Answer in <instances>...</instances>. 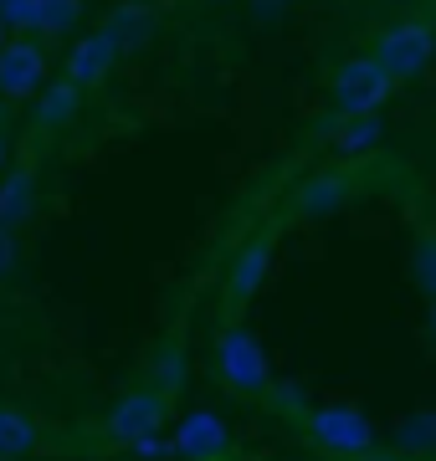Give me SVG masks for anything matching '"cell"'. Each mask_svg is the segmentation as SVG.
Here are the masks:
<instances>
[{
    "label": "cell",
    "instance_id": "cell-1",
    "mask_svg": "<svg viewBox=\"0 0 436 461\" xmlns=\"http://www.w3.org/2000/svg\"><path fill=\"white\" fill-rule=\"evenodd\" d=\"M211 364H216V379L232 395H241V400L268 395V384H272L268 348H262V339L241 318H226V329L216 333V348H211Z\"/></svg>",
    "mask_w": 436,
    "mask_h": 461
},
{
    "label": "cell",
    "instance_id": "cell-2",
    "mask_svg": "<svg viewBox=\"0 0 436 461\" xmlns=\"http://www.w3.org/2000/svg\"><path fill=\"white\" fill-rule=\"evenodd\" d=\"M369 57L380 62V72H386L390 83H411L436 57V26L411 11V16H401L395 26H386V32L375 36V51Z\"/></svg>",
    "mask_w": 436,
    "mask_h": 461
},
{
    "label": "cell",
    "instance_id": "cell-3",
    "mask_svg": "<svg viewBox=\"0 0 436 461\" xmlns=\"http://www.w3.org/2000/svg\"><path fill=\"white\" fill-rule=\"evenodd\" d=\"M395 93L380 62L359 51V57H344V62L329 72V103H334V123L339 118H359V113H380V103Z\"/></svg>",
    "mask_w": 436,
    "mask_h": 461
},
{
    "label": "cell",
    "instance_id": "cell-4",
    "mask_svg": "<svg viewBox=\"0 0 436 461\" xmlns=\"http://www.w3.org/2000/svg\"><path fill=\"white\" fill-rule=\"evenodd\" d=\"M303 426H308V436L323 451H334V456L365 461L375 451V426H369V415L359 405H308Z\"/></svg>",
    "mask_w": 436,
    "mask_h": 461
},
{
    "label": "cell",
    "instance_id": "cell-5",
    "mask_svg": "<svg viewBox=\"0 0 436 461\" xmlns=\"http://www.w3.org/2000/svg\"><path fill=\"white\" fill-rule=\"evenodd\" d=\"M365 190V175H359V159H344V165H329L319 175H308V180L293 190L287 200V211L298 215V221H319V215H334L344 205H354Z\"/></svg>",
    "mask_w": 436,
    "mask_h": 461
},
{
    "label": "cell",
    "instance_id": "cell-6",
    "mask_svg": "<svg viewBox=\"0 0 436 461\" xmlns=\"http://www.w3.org/2000/svg\"><path fill=\"white\" fill-rule=\"evenodd\" d=\"M169 420V400L154 390V384H139V390H129V395H118L114 405H108V441L118 446H139V441H154L159 430H165Z\"/></svg>",
    "mask_w": 436,
    "mask_h": 461
},
{
    "label": "cell",
    "instance_id": "cell-7",
    "mask_svg": "<svg viewBox=\"0 0 436 461\" xmlns=\"http://www.w3.org/2000/svg\"><path fill=\"white\" fill-rule=\"evenodd\" d=\"M272 251H277V230H257L252 241H241V251H236L232 267H226V282H221V287H226V293H221L226 318H236L257 293H262V282H268V272H272Z\"/></svg>",
    "mask_w": 436,
    "mask_h": 461
},
{
    "label": "cell",
    "instance_id": "cell-8",
    "mask_svg": "<svg viewBox=\"0 0 436 461\" xmlns=\"http://www.w3.org/2000/svg\"><path fill=\"white\" fill-rule=\"evenodd\" d=\"M226 451H232V430L211 411L180 415V426L169 430V456L175 461H226Z\"/></svg>",
    "mask_w": 436,
    "mask_h": 461
},
{
    "label": "cell",
    "instance_id": "cell-9",
    "mask_svg": "<svg viewBox=\"0 0 436 461\" xmlns=\"http://www.w3.org/2000/svg\"><path fill=\"white\" fill-rule=\"evenodd\" d=\"M47 87V51L36 41H5L0 47V98L16 103Z\"/></svg>",
    "mask_w": 436,
    "mask_h": 461
},
{
    "label": "cell",
    "instance_id": "cell-10",
    "mask_svg": "<svg viewBox=\"0 0 436 461\" xmlns=\"http://www.w3.org/2000/svg\"><path fill=\"white\" fill-rule=\"evenodd\" d=\"M114 67H118V41L98 26V32H87L83 41L68 51V62H62V77H68L72 87H83V93H87V87H98L103 77L114 72Z\"/></svg>",
    "mask_w": 436,
    "mask_h": 461
},
{
    "label": "cell",
    "instance_id": "cell-11",
    "mask_svg": "<svg viewBox=\"0 0 436 461\" xmlns=\"http://www.w3.org/2000/svg\"><path fill=\"white\" fill-rule=\"evenodd\" d=\"M185 375H190V344H185V329H169L150 359V384L165 400H175L185 390Z\"/></svg>",
    "mask_w": 436,
    "mask_h": 461
},
{
    "label": "cell",
    "instance_id": "cell-12",
    "mask_svg": "<svg viewBox=\"0 0 436 461\" xmlns=\"http://www.w3.org/2000/svg\"><path fill=\"white\" fill-rule=\"evenodd\" d=\"M36 211V169H5L0 175V230H21Z\"/></svg>",
    "mask_w": 436,
    "mask_h": 461
},
{
    "label": "cell",
    "instance_id": "cell-13",
    "mask_svg": "<svg viewBox=\"0 0 436 461\" xmlns=\"http://www.w3.org/2000/svg\"><path fill=\"white\" fill-rule=\"evenodd\" d=\"M83 108V87H72L68 77L62 83H47V93L36 98V133H62Z\"/></svg>",
    "mask_w": 436,
    "mask_h": 461
},
{
    "label": "cell",
    "instance_id": "cell-14",
    "mask_svg": "<svg viewBox=\"0 0 436 461\" xmlns=\"http://www.w3.org/2000/svg\"><path fill=\"white\" fill-rule=\"evenodd\" d=\"M103 32L118 41V51L129 47H144L154 36V11L144 5V0H129V5H114L108 16H103Z\"/></svg>",
    "mask_w": 436,
    "mask_h": 461
},
{
    "label": "cell",
    "instance_id": "cell-15",
    "mask_svg": "<svg viewBox=\"0 0 436 461\" xmlns=\"http://www.w3.org/2000/svg\"><path fill=\"white\" fill-rule=\"evenodd\" d=\"M36 441H41V430H36V420L21 405H5L0 400V461H26L36 451Z\"/></svg>",
    "mask_w": 436,
    "mask_h": 461
},
{
    "label": "cell",
    "instance_id": "cell-16",
    "mask_svg": "<svg viewBox=\"0 0 436 461\" xmlns=\"http://www.w3.org/2000/svg\"><path fill=\"white\" fill-rule=\"evenodd\" d=\"M386 139V123H380V113H359V118H339L334 123V149L339 159H365L369 149Z\"/></svg>",
    "mask_w": 436,
    "mask_h": 461
},
{
    "label": "cell",
    "instance_id": "cell-17",
    "mask_svg": "<svg viewBox=\"0 0 436 461\" xmlns=\"http://www.w3.org/2000/svg\"><path fill=\"white\" fill-rule=\"evenodd\" d=\"M395 451L401 456H431L436 451V411H416L395 426Z\"/></svg>",
    "mask_w": 436,
    "mask_h": 461
},
{
    "label": "cell",
    "instance_id": "cell-18",
    "mask_svg": "<svg viewBox=\"0 0 436 461\" xmlns=\"http://www.w3.org/2000/svg\"><path fill=\"white\" fill-rule=\"evenodd\" d=\"M411 282H416L426 297H436V226L421 230L416 247H411Z\"/></svg>",
    "mask_w": 436,
    "mask_h": 461
},
{
    "label": "cell",
    "instance_id": "cell-19",
    "mask_svg": "<svg viewBox=\"0 0 436 461\" xmlns=\"http://www.w3.org/2000/svg\"><path fill=\"white\" fill-rule=\"evenodd\" d=\"M77 16H83V0H41V21H36V32L62 36V32L77 26Z\"/></svg>",
    "mask_w": 436,
    "mask_h": 461
},
{
    "label": "cell",
    "instance_id": "cell-20",
    "mask_svg": "<svg viewBox=\"0 0 436 461\" xmlns=\"http://www.w3.org/2000/svg\"><path fill=\"white\" fill-rule=\"evenodd\" d=\"M0 21H5V32H36L41 0H0Z\"/></svg>",
    "mask_w": 436,
    "mask_h": 461
},
{
    "label": "cell",
    "instance_id": "cell-21",
    "mask_svg": "<svg viewBox=\"0 0 436 461\" xmlns=\"http://www.w3.org/2000/svg\"><path fill=\"white\" fill-rule=\"evenodd\" d=\"M21 267V241H16V230H0V282L11 277Z\"/></svg>",
    "mask_w": 436,
    "mask_h": 461
},
{
    "label": "cell",
    "instance_id": "cell-22",
    "mask_svg": "<svg viewBox=\"0 0 436 461\" xmlns=\"http://www.w3.org/2000/svg\"><path fill=\"white\" fill-rule=\"evenodd\" d=\"M426 303H431V313L426 318H431V344H436V297H426Z\"/></svg>",
    "mask_w": 436,
    "mask_h": 461
},
{
    "label": "cell",
    "instance_id": "cell-23",
    "mask_svg": "<svg viewBox=\"0 0 436 461\" xmlns=\"http://www.w3.org/2000/svg\"><path fill=\"white\" fill-rule=\"evenodd\" d=\"M0 175H5V133H0Z\"/></svg>",
    "mask_w": 436,
    "mask_h": 461
},
{
    "label": "cell",
    "instance_id": "cell-24",
    "mask_svg": "<svg viewBox=\"0 0 436 461\" xmlns=\"http://www.w3.org/2000/svg\"><path fill=\"white\" fill-rule=\"evenodd\" d=\"M268 5H298V0H268Z\"/></svg>",
    "mask_w": 436,
    "mask_h": 461
},
{
    "label": "cell",
    "instance_id": "cell-25",
    "mask_svg": "<svg viewBox=\"0 0 436 461\" xmlns=\"http://www.w3.org/2000/svg\"><path fill=\"white\" fill-rule=\"evenodd\" d=\"M0 47H5V21H0Z\"/></svg>",
    "mask_w": 436,
    "mask_h": 461
},
{
    "label": "cell",
    "instance_id": "cell-26",
    "mask_svg": "<svg viewBox=\"0 0 436 461\" xmlns=\"http://www.w3.org/2000/svg\"><path fill=\"white\" fill-rule=\"evenodd\" d=\"M390 5H416V0H390Z\"/></svg>",
    "mask_w": 436,
    "mask_h": 461
},
{
    "label": "cell",
    "instance_id": "cell-27",
    "mask_svg": "<svg viewBox=\"0 0 436 461\" xmlns=\"http://www.w3.org/2000/svg\"><path fill=\"white\" fill-rule=\"evenodd\" d=\"M0 123H5V98H0Z\"/></svg>",
    "mask_w": 436,
    "mask_h": 461
}]
</instances>
